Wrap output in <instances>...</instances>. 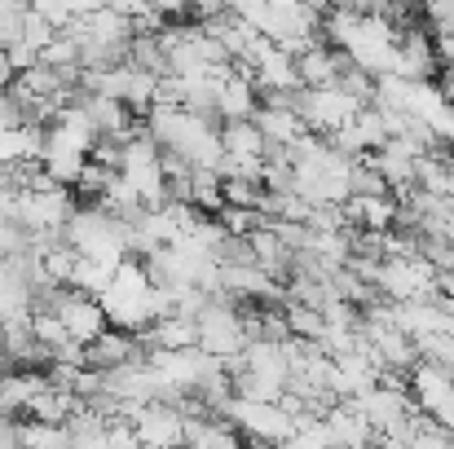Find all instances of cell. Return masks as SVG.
Instances as JSON below:
<instances>
[{
  "instance_id": "6da1fadb",
  "label": "cell",
  "mask_w": 454,
  "mask_h": 449,
  "mask_svg": "<svg viewBox=\"0 0 454 449\" xmlns=\"http://www.w3.org/2000/svg\"><path fill=\"white\" fill-rule=\"evenodd\" d=\"M154 283L146 260H124L111 278V287L102 291V308H106V321H115V330L124 335H142L146 326H154Z\"/></svg>"
},
{
  "instance_id": "7a4b0ae2",
  "label": "cell",
  "mask_w": 454,
  "mask_h": 449,
  "mask_svg": "<svg viewBox=\"0 0 454 449\" xmlns=\"http://www.w3.org/2000/svg\"><path fill=\"white\" fill-rule=\"evenodd\" d=\"M62 243L80 256V260H98V265H106V269H120L124 260H129V221H120V216H111L106 207H80L75 216H71V225H67V234H62Z\"/></svg>"
},
{
  "instance_id": "3957f363",
  "label": "cell",
  "mask_w": 454,
  "mask_h": 449,
  "mask_svg": "<svg viewBox=\"0 0 454 449\" xmlns=\"http://www.w3.org/2000/svg\"><path fill=\"white\" fill-rule=\"evenodd\" d=\"M194 326H199V348H203L207 357H216V361H225V366H239V361H243L252 335H247V313H239L234 299H212V304L194 317Z\"/></svg>"
},
{
  "instance_id": "277c9868",
  "label": "cell",
  "mask_w": 454,
  "mask_h": 449,
  "mask_svg": "<svg viewBox=\"0 0 454 449\" xmlns=\"http://www.w3.org/2000/svg\"><path fill=\"white\" fill-rule=\"evenodd\" d=\"M221 419L239 437H247L252 445H261V449H283L292 441V432H296V419L283 406H270V401H243V397H234Z\"/></svg>"
},
{
  "instance_id": "5b68a950",
  "label": "cell",
  "mask_w": 454,
  "mask_h": 449,
  "mask_svg": "<svg viewBox=\"0 0 454 449\" xmlns=\"http://www.w3.org/2000/svg\"><path fill=\"white\" fill-rule=\"evenodd\" d=\"M296 115L304 120V128H309L313 137L331 142V137H340V133L362 115V102L348 97L340 84H335V89H301V93H296Z\"/></svg>"
},
{
  "instance_id": "8992f818",
  "label": "cell",
  "mask_w": 454,
  "mask_h": 449,
  "mask_svg": "<svg viewBox=\"0 0 454 449\" xmlns=\"http://www.w3.org/2000/svg\"><path fill=\"white\" fill-rule=\"evenodd\" d=\"M322 9L301 4V0H278L270 4V22H265V40H274L278 49H287L292 58L309 53L313 44H322Z\"/></svg>"
},
{
  "instance_id": "52a82bcc",
  "label": "cell",
  "mask_w": 454,
  "mask_h": 449,
  "mask_svg": "<svg viewBox=\"0 0 454 449\" xmlns=\"http://www.w3.org/2000/svg\"><path fill=\"white\" fill-rule=\"evenodd\" d=\"M375 291L388 304H415V299H437V269L424 256H393L380 265Z\"/></svg>"
},
{
  "instance_id": "ba28073f",
  "label": "cell",
  "mask_w": 454,
  "mask_h": 449,
  "mask_svg": "<svg viewBox=\"0 0 454 449\" xmlns=\"http://www.w3.org/2000/svg\"><path fill=\"white\" fill-rule=\"evenodd\" d=\"M44 308H53V313H58V321L67 326V335H71L80 348H93V344L111 330L106 308H102L93 296H80V291H71V287H67V291H58Z\"/></svg>"
},
{
  "instance_id": "9c48e42d",
  "label": "cell",
  "mask_w": 454,
  "mask_h": 449,
  "mask_svg": "<svg viewBox=\"0 0 454 449\" xmlns=\"http://www.w3.org/2000/svg\"><path fill=\"white\" fill-rule=\"evenodd\" d=\"M129 423H133L142 449H185V437H190V419L168 401H151V406L133 410Z\"/></svg>"
},
{
  "instance_id": "30bf717a",
  "label": "cell",
  "mask_w": 454,
  "mask_h": 449,
  "mask_svg": "<svg viewBox=\"0 0 454 449\" xmlns=\"http://www.w3.org/2000/svg\"><path fill=\"white\" fill-rule=\"evenodd\" d=\"M252 124L261 128L270 150H292L309 133L304 120L296 115V97H261V111H256Z\"/></svg>"
},
{
  "instance_id": "8fae6325",
  "label": "cell",
  "mask_w": 454,
  "mask_h": 449,
  "mask_svg": "<svg viewBox=\"0 0 454 449\" xmlns=\"http://www.w3.org/2000/svg\"><path fill=\"white\" fill-rule=\"evenodd\" d=\"M406 388H411V401L424 419H437V410L454 401V375L437 361H419L411 375H406Z\"/></svg>"
},
{
  "instance_id": "7c38bea8",
  "label": "cell",
  "mask_w": 454,
  "mask_h": 449,
  "mask_svg": "<svg viewBox=\"0 0 454 449\" xmlns=\"http://www.w3.org/2000/svg\"><path fill=\"white\" fill-rule=\"evenodd\" d=\"M256 111H261V89H256V80L243 75V71H234V75L221 84V93H216V120H221V124H243V120H256Z\"/></svg>"
},
{
  "instance_id": "4fadbf2b",
  "label": "cell",
  "mask_w": 454,
  "mask_h": 449,
  "mask_svg": "<svg viewBox=\"0 0 454 449\" xmlns=\"http://www.w3.org/2000/svg\"><path fill=\"white\" fill-rule=\"evenodd\" d=\"M348 66H353V62H348L340 49H331L326 40H322V44H313L309 53L296 58V71H301L304 89H335V84H340V75H344Z\"/></svg>"
},
{
  "instance_id": "5bb4252c",
  "label": "cell",
  "mask_w": 454,
  "mask_h": 449,
  "mask_svg": "<svg viewBox=\"0 0 454 449\" xmlns=\"http://www.w3.org/2000/svg\"><path fill=\"white\" fill-rule=\"evenodd\" d=\"M49 388V375H40V370H4V379H0V414L4 419H18V414H27L31 410V401L40 397Z\"/></svg>"
},
{
  "instance_id": "9a60e30c",
  "label": "cell",
  "mask_w": 454,
  "mask_h": 449,
  "mask_svg": "<svg viewBox=\"0 0 454 449\" xmlns=\"http://www.w3.org/2000/svg\"><path fill=\"white\" fill-rule=\"evenodd\" d=\"M326 428H331V441H335V449H375V428L366 423V414H362L353 401L331 406Z\"/></svg>"
},
{
  "instance_id": "2e32d148",
  "label": "cell",
  "mask_w": 454,
  "mask_h": 449,
  "mask_svg": "<svg viewBox=\"0 0 454 449\" xmlns=\"http://www.w3.org/2000/svg\"><path fill=\"white\" fill-rule=\"evenodd\" d=\"M344 221L348 229L362 234H393L397 229V198H348L344 203Z\"/></svg>"
},
{
  "instance_id": "e0dca14e",
  "label": "cell",
  "mask_w": 454,
  "mask_h": 449,
  "mask_svg": "<svg viewBox=\"0 0 454 449\" xmlns=\"http://www.w3.org/2000/svg\"><path fill=\"white\" fill-rule=\"evenodd\" d=\"M129 361H142V339H137V335L106 330V335L89 348V366L102 370V375H111V370H120V366H129Z\"/></svg>"
},
{
  "instance_id": "ac0fdd59",
  "label": "cell",
  "mask_w": 454,
  "mask_h": 449,
  "mask_svg": "<svg viewBox=\"0 0 454 449\" xmlns=\"http://www.w3.org/2000/svg\"><path fill=\"white\" fill-rule=\"evenodd\" d=\"M221 146H225V159H243V163H265V137H261V128L252 124V120H243V124H221Z\"/></svg>"
},
{
  "instance_id": "d6986e66",
  "label": "cell",
  "mask_w": 454,
  "mask_h": 449,
  "mask_svg": "<svg viewBox=\"0 0 454 449\" xmlns=\"http://www.w3.org/2000/svg\"><path fill=\"white\" fill-rule=\"evenodd\" d=\"M283 313H287V330H292V339H301V344H322V335H326V317H322L317 308L287 304Z\"/></svg>"
},
{
  "instance_id": "ffe728a7",
  "label": "cell",
  "mask_w": 454,
  "mask_h": 449,
  "mask_svg": "<svg viewBox=\"0 0 454 449\" xmlns=\"http://www.w3.org/2000/svg\"><path fill=\"white\" fill-rule=\"evenodd\" d=\"M22 449H71V428L62 423H22Z\"/></svg>"
},
{
  "instance_id": "44dd1931",
  "label": "cell",
  "mask_w": 454,
  "mask_h": 449,
  "mask_svg": "<svg viewBox=\"0 0 454 449\" xmlns=\"http://www.w3.org/2000/svg\"><path fill=\"white\" fill-rule=\"evenodd\" d=\"M283 449H335V441H331L326 419H317V414H301V419H296L292 441H287Z\"/></svg>"
},
{
  "instance_id": "7402d4cb",
  "label": "cell",
  "mask_w": 454,
  "mask_h": 449,
  "mask_svg": "<svg viewBox=\"0 0 454 449\" xmlns=\"http://www.w3.org/2000/svg\"><path fill=\"white\" fill-rule=\"evenodd\" d=\"M411 449H454V437L442 428V423L424 419V423H419V432H415V441H411Z\"/></svg>"
},
{
  "instance_id": "603a6c76",
  "label": "cell",
  "mask_w": 454,
  "mask_h": 449,
  "mask_svg": "<svg viewBox=\"0 0 454 449\" xmlns=\"http://www.w3.org/2000/svg\"><path fill=\"white\" fill-rule=\"evenodd\" d=\"M424 22L433 27V35H454V0L428 4V9H424Z\"/></svg>"
},
{
  "instance_id": "cb8c5ba5",
  "label": "cell",
  "mask_w": 454,
  "mask_h": 449,
  "mask_svg": "<svg viewBox=\"0 0 454 449\" xmlns=\"http://www.w3.org/2000/svg\"><path fill=\"white\" fill-rule=\"evenodd\" d=\"M0 449H22V423L0 414Z\"/></svg>"
},
{
  "instance_id": "d4e9b609",
  "label": "cell",
  "mask_w": 454,
  "mask_h": 449,
  "mask_svg": "<svg viewBox=\"0 0 454 449\" xmlns=\"http://www.w3.org/2000/svg\"><path fill=\"white\" fill-rule=\"evenodd\" d=\"M437 40V62L442 71H454V35H433Z\"/></svg>"
},
{
  "instance_id": "484cf974",
  "label": "cell",
  "mask_w": 454,
  "mask_h": 449,
  "mask_svg": "<svg viewBox=\"0 0 454 449\" xmlns=\"http://www.w3.org/2000/svg\"><path fill=\"white\" fill-rule=\"evenodd\" d=\"M13 80H18V75H13V66H9L4 49H0V93H9V89H13Z\"/></svg>"
}]
</instances>
